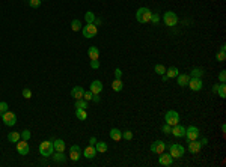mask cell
I'll list each match as a JSON object with an SVG mask.
<instances>
[{
    "mask_svg": "<svg viewBox=\"0 0 226 167\" xmlns=\"http://www.w3.org/2000/svg\"><path fill=\"white\" fill-rule=\"evenodd\" d=\"M151 15H152V11L149 8H139L136 12V20L142 24H145V23H149Z\"/></svg>",
    "mask_w": 226,
    "mask_h": 167,
    "instance_id": "6da1fadb",
    "label": "cell"
},
{
    "mask_svg": "<svg viewBox=\"0 0 226 167\" xmlns=\"http://www.w3.org/2000/svg\"><path fill=\"white\" fill-rule=\"evenodd\" d=\"M185 149L182 145H178V143H169V154L173 160H180L181 156L184 155Z\"/></svg>",
    "mask_w": 226,
    "mask_h": 167,
    "instance_id": "7a4b0ae2",
    "label": "cell"
},
{
    "mask_svg": "<svg viewBox=\"0 0 226 167\" xmlns=\"http://www.w3.org/2000/svg\"><path fill=\"white\" fill-rule=\"evenodd\" d=\"M54 152V148H53V142L51 140H44L41 142L39 145V154L42 156H51Z\"/></svg>",
    "mask_w": 226,
    "mask_h": 167,
    "instance_id": "3957f363",
    "label": "cell"
},
{
    "mask_svg": "<svg viewBox=\"0 0 226 167\" xmlns=\"http://www.w3.org/2000/svg\"><path fill=\"white\" fill-rule=\"evenodd\" d=\"M163 21H164L166 26L173 27V26H176V24H178V15H176L175 12H172V11L164 12V15H163Z\"/></svg>",
    "mask_w": 226,
    "mask_h": 167,
    "instance_id": "277c9868",
    "label": "cell"
},
{
    "mask_svg": "<svg viewBox=\"0 0 226 167\" xmlns=\"http://www.w3.org/2000/svg\"><path fill=\"white\" fill-rule=\"evenodd\" d=\"M164 121H166V123L170 125V126L178 125V123H180V114H178V111L169 110L166 114H164Z\"/></svg>",
    "mask_w": 226,
    "mask_h": 167,
    "instance_id": "5b68a950",
    "label": "cell"
},
{
    "mask_svg": "<svg viewBox=\"0 0 226 167\" xmlns=\"http://www.w3.org/2000/svg\"><path fill=\"white\" fill-rule=\"evenodd\" d=\"M199 135H201V131H199L198 126L190 125L189 128H185V135H184V137L187 139V142H190V140H198Z\"/></svg>",
    "mask_w": 226,
    "mask_h": 167,
    "instance_id": "8992f818",
    "label": "cell"
},
{
    "mask_svg": "<svg viewBox=\"0 0 226 167\" xmlns=\"http://www.w3.org/2000/svg\"><path fill=\"white\" fill-rule=\"evenodd\" d=\"M81 32H83V36H85L86 39H90V38L97 36V33H98V29H97V26L92 23V24H86V26L81 29Z\"/></svg>",
    "mask_w": 226,
    "mask_h": 167,
    "instance_id": "52a82bcc",
    "label": "cell"
},
{
    "mask_svg": "<svg viewBox=\"0 0 226 167\" xmlns=\"http://www.w3.org/2000/svg\"><path fill=\"white\" fill-rule=\"evenodd\" d=\"M2 121L3 123L6 125V126H14L15 123H17V116H15V113H12V111H6V113H3L2 114Z\"/></svg>",
    "mask_w": 226,
    "mask_h": 167,
    "instance_id": "ba28073f",
    "label": "cell"
},
{
    "mask_svg": "<svg viewBox=\"0 0 226 167\" xmlns=\"http://www.w3.org/2000/svg\"><path fill=\"white\" fill-rule=\"evenodd\" d=\"M166 148H167V145L163 142V140H155L152 145H151V152H154V154H161V152H164L166 151Z\"/></svg>",
    "mask_w": 226,
    "mask_h": 167,
    "instance_id": "9c48e42d",
    "label": "cell"
},
{
    "mask_svg": "<svg viewBox=\"0 0 226 167\" xmlns=\"http://www.w3.org/2000/svg\"><path fill=\"white\" fill-rule=\"evenodd\" d=\"M17 152L20 154V155H27L29 154V151H30V148H29V143H27V140H18L17 143Z\"/></svg>",
    "mask_w": 226,
    "mask_h": 167,
    "instance_id": "30bf717a",
    "label": "cell"
},
{
    "mask_svg": "<svg viewBox=\"0 0 226 167\" xmlns=\"http://www.w3.org/2000/svg\"><path fill=\"white\" fill-rule=\"evenodd\" d=\"M190 89L193 90V92H199V90L203 88V83L201 78H194V77H190V80H189V84H187Z\"/></svg>",
    "mask_w": 226,
    "mask_h": 167,
    "instance_id": "8fae6325",
    "label": "cell"
},
{
    "mask_svg": "<svg viewBox=\"0 0 226 167\" xmlns=\"http://www.w3.org/2000/svg\"><path fill=\"white\" fill-rule=\"evenodd\" d=\"M158 164H160V166H164V167H169L173 164V158L170 156V154L161 152L160 156H158Z\"/></svg>",
    "mask_w": 226,
    "mask_h": 167,
    "instance_id": "7c38bea8",
    "label": "cell"
},
{
    "mask_svg": "<svg viewBox=\"0 0 226 167\" xmlns=\"http://www.w3.org/2000/svg\"><path fill=\"white\" fill-rule=\"evenodd\" d=\"M80 156H81V148L79 145H72L69 149V158L72 161H79Z\"/></svg>",
    "mask_w": 226,
    "mask_h": 167,
    "instance_id": "4fadbf2b",
    "label": "cell"
},
{
    "mask_svg": "<svg viewBox=\"0 0 226 167\" xmlns=\"http://www.w3.org/2000/svg\"><path fill=\"white\" fill-rule=\"evenodd\" d=\"M170 134L172 135H175V137H184L185 135V126H182V125H173L172 126V130H170Z\"/></svg>",
    "mask_w": 226,
    "mask_h": 167,
    "instance_id": "5bb4252c",
    "label": "cell"
},
{
    "mask_svg": "<svg viewBox=\"0 0 226 167\" xmlns=\"http://www.w3.org/2000/svg\"><path fill=\"white\" fill-rule=\"evenodd\" d=\"M201 149H202V145H201L199 140H190L189 142V152L190 154H198V152H201Z\"/></svg>",
    "mask_w": 226,
    "mask_h": 167,
    "instance_id": "9a60e30c",
    "label": "cell"
},
{
    "mask_svg": "<svg viewBox=\"0 0 226 167\" xmlns=\"http://www.w3.org/2000/svg\"><path fill=\"white\" fill-rule=\"evenodd\" d=\"M81 155H85L86 158H89V160L95 158V155H97V149H95V146L89 145L88 148H85V151H81Z\"/></svg>",
    "mask_w": 226,
    "mask_h": 167,
    "instance_id": "2e32d148",
    "label": "cell"
},
{
    "mask_svg": "<svg viewBox=\"0 0 226 167\" xmlns=\"http://www.w3.org/2000/svg\"><path fill=\"white\" fill-rule=\"evenodd\" d=\"M83 95H85V89H83L81 86H74L72 90H71V96H72L74 100H81Z\"/></svg>",
    "mask_w": 226,
    "mask_h": 167,
    "instance_id": "e0dca14e",
    "label": "cell"
},
{
    "mask_svg": "<svg viewBox=\"0 0 226 167\" xmlns=\"http://www.w3.org/2000/svg\"><path fill=\"white\" fill-rule=\"evenodd\" d=\"M101 90H102V83L100 80H93V81L90 83V92H92L93 95L101 93Z\"/></svg>",
    "mask_w": 226,
    "mask_h": 167,
    "instance_id": "ac0fdd59",
    "label": "cell"
},
{
    "mask_svg": "<svg viewBox=\"0 0 226 167\" xmlns=\"http://www.w3.org/2000/svg\"><path fill=\"white\" fill-rule=\"evenodd\" d=\"M109 135H110V139L115 140V142H119V140L122 139V133H121V130H118V128H112L110 133H109Z\"/></svg>",
    "mask_w": 226,
    "mask_h": 167,
    "instance_id": "d6986e66",
    "label": "cell"
},
{
    "mask_svg": "<svg viewBox=\"0 0 226 167\" xmlns=\"http://www.w3.org/2000/svg\"><path fill=\"white\" fill-rule=\"evenodd\" d=\"M176 78H178V84H180L181 88H185L187 84H189V80H190V75H187V74H178L176 75Z\"/></svg>",
    "mask_w": 226,
    "mask_h": 167,
    "instance_id": "ffe728a7",
    "label": "cell"
},
{
    "mask_svg": "<svg viewBox=\"0 0 226 167\" xmlns=\"http://www.w3.org/2000/svg\"><path fill=\"white\" fill-rule=\"evenodd\" d=\"M53 148H54V151H56V152H63V151H65V142H63V140H60V139L53 140Z\"/></svg>",
    "mask_w": 226,
    "mask_h": 167,
    "instance_id": "44dd1931",
    "label": "cell"
},
{
    "mask_svg": "<svg viewBox=\"0 0 226 167\" xmlns=\"http://www.w3.org/2000/svg\"><path fill=\"white\" fill-rule=\"evenodd\" d=\"M88 56H89L90 60L98 59V57H100V50H98L97 47H89V50H88Z\"/></svg>",
    "mask_w": 226,
    "mask_h": 167,
    "instance_id": "7402d4cb",
    "label": "cell"
},
{
    "mask_svg": "<svg viewBox=\"0 0 226 167\" xmlns=\"http://www.w3.org/2000/svg\"><path fill=\"white\" fill-rule=\"evenodd\" d=\"M178 74H180L178 68H176V66H170L169 69H166V74H164V75H166L167 78H175Z\"/></svg>",
    "mask_w": 226,
    "mask_h": 167,
    "instance_id": "603a6c76",
    "label": "cell"
},
{
    "mask_svg": "<svg viewBox=\"0 0 226 167\" xmlns=\"http://www.w3.org/2000/svg\"><path fill=\"white\" fill-rule=\"evenodd\" d=\"M20 139H21V134L18 133V131H12V133L8 134V140H9L11 143H17Z\"/></svg>",
    "mask_w": 226,
    "mask_h": 167,
    "instance_id": "cb8c5ba5",
    "label": "cell"
},
{
    "mask_svg": "<svg viewBox=\"0 0 226 167\" xmlns=\"http://www.w3.org/2000/svg\"><path fill=\"white\" fill-rule=\"evenodd\" d=\"M76 118L79 121H86L88 119V113L85 109H76Z\"/></svg>",
    "mask_w": 226,
    "mask_h": 167,
    "instance_id": "d4e9b609",
    "label": "cell"
},
{
    "mask_svg": "<svg viewBox=\"0 0 226 167\" xmlns=\"http://www.w3.org/2000/svg\"><path fill=\"white\" fill-rule=\"evenodd\" d=\"M122 88H124V84H122L121 78H115V80H113V83H112V89L115 90V92H121Z\"/></svg>",
    "mask_w": 226,
    "mask_h": 167,
    "instance_id": "484cf974",
    "label": "cell"
},
{
    "mask_svg": "<svg viewBox=\"0 0 226 167\" xmlns=\"http://www.w3.org/2000/svg\"><path fill=\"white\" fill-rule=\"evenodd\" d=\"M95 149H97V152H101V154H104V152H106V151H107V148H109V146H107V143H106V142H97V143H95Z\"/></svg>",
    "mask_w": 226,
    "mask_h": 167,
    "instance_id": "4316f807",
    "label": "cell"
},
{
    "mask_svg": "<svg viewBox=\"0 0 226 167\" xmlns=\"http://www.w3.org/2000/svg\"><path fill=\"white\" fill-rule=\"evenodd\" d=\"M205 74V71L201 69V68H193L192 72H190V77H194V78H201Z\"/></svg>",
    "mask_w": 226,
    "mask_h": 167,
    "instance_id": "83f0119b",
    "label": "cell"
},
{
    "mask_svg": "<svg viewBox=\"0 0 226 167\" xmlns=\"http://www.w3.org/2000/svg\"><path fill=\"white\" fill-rule=\"evenodd\" d=\"M95 14L92 11H88L86 12V15H85V20H86V24H92V23H95Z\"/></svg>",
    "mask_w": 226,
    "mask_h": 167,
    "instance_id": "f1b7e54d",
    "label": "cell"
},
{
    "mask_svg": "<svg viewBox=\"0 0 226 167\" xmlns=\"http://www.w3.org/2000/svg\"><path fill=\"white\" fill-rule=\"evenodd\" d=\"M217 93L220 98H226V84L225 83H220L219 88H217Z\"/></svg>",
    "mask_w": 226,
    "mask_h": 167,
    "instance_id": "f546056e",
    "label": "cell"
},
{
    "mask_svg": "<svg viewBox=\"0 0 226 167\" xmlns=\"http://www.w3.org/2000/svg\"><path fill=\"white\" fill-rule=\"evenodd\" d=\"M76 109H88V101L85 100V98H81V100H76V105H74Z\"/></svg>",
    "mask_w": 226,
    "mask_h": 167,
    "instance_id": "4dcf8cb0",
    "label": "cell"
},
{
    "mask_svg": "<svg viewBox=\"0 0 226 167\" xmlns=\"http://www.w3.org/2000/svg\"><path fill=\"white\" fill-rule=\"evenodd\" d=\"M71 29H72V32H79L81 29V21L80 20H72L71 21Z\"/></svg>",
    "mask_w": 226,
    "mask_h": 167,
    "instance_id": "1f68e13d",
    "label": "cell"
},
{
    "mask_svg": "<svg viewBox=\"0 0 226 167\" xmlns=\"http://www.w3.org/2000/svg\"><path fill=\"white\" fill-rule=\"evenodd\" d=\"M215 59H217V62L223 63V62L226 60V51H222V50H220V51L215 54Z\"/></svg>",
    "mask_w": 226,
    "mask_h": 167,
    "instance_id": "d6a6232c",
    "label": "cell"
},
{
    "mask_svg": "<svg viewBox=\"0 0 226 167\" xmlns=\"http://www.w3.org/2000/svg\"><path fill=\"white\" fill-rule=\"evenodd\" d=\"M154 71L157 72L158 75H164V74H166V66H163V65H155V66H154Z\"/></svg>",
    "mask_w": 226,
    "mask_h": 167,
    "instance_id": "836d02e7",
    "label": "cell"
},
{
    "mask_svg": "<svg viewBox=\"0 0 226 167\" xmlns=\"http://www.w3.org/2000/svg\"><path fill=\"white\" fill-rule=\"evenodd\" d=\"M53 160H54L56 163H59V161L63 163V161H65V155H63V152H56V154L53 155Z\"/></svg>",
    "mask_w": 226,
    "mask_h": 167,
    "instance_id": "e575fe53",
    "label": "cell"
},
{
    "mask_svg": "<svg viewBox=\"0 0 226 167\" xmlns=\"http://www.w3.org/2000/svg\"><path fill=\"white\" fill-rule=\"evenodd\" d=\"M8 109H9V105H8V102H5V101H2V102H0V116H2L3 113H6V111H8Z\"/></svg>",
    "mask_w": 226,
    "mask_h": 167,
    "instance_id": "d590c367",
    "label": "cell"
},
{
    "mask_svg": "<svg viewBox=\"0 0 226 167\" xmlns=\"http://www.w3.org/2000/svg\"><path fill=\"white\" fill-rule=\"evenodd\" d=\"M158 21H160V15H158L157 12H152V15H151V20H149V23H152V24H158Z\"/></svg>",
    "mask_w": 226,
    "mask_h": 167,
    "instance_id": "8d00e7d4",
    "label": "cell"
},
{
    "mask_svg": "<svg viewBox=\"0 0 226 167\" xmlns=\"http://www.w3.org/2000/svg\"><path fill=\"white\" fill-rule=\"evenodd\" d=\"M21 93H23V96H24L26 100H30V98H32V90L27 89V88H24Z\"/></svg>",
    "mask_w": 226,
    "mask_h": 167,
    "instance_id": "74e56055",
    "label": "cell"
},
{
    "mask_svg": "<svg viewBox=\"0 0 226 167\" xmlns=\"http://www.w3.org/2000/svg\"><path fill=\"white\" fill-rule=\"evenodd\" d=\"M170 130H172V126L167 125V123H164V125L161 126V133L166 134V135H169V134H170Z\"/></svg>",
    "mask_w": 226,
    "mask_h": 167,
    "instance_id": "f35d334b",
    "label": "cell"
},
{
    "mask_svg": "<svg viewBox=\"0 0 226 167\" xmlns=\"http://www.w3.org/2000/svg\"><path fill=\"white\" fill-rule=\"evenodd\" d=\"M122 139H125V140H131V139H133V131H130V130L124 131V133H122Z\"/></svg>",
    "mask_w": 226,
    "mask_h": 167,
    "instance_id": "ab89813d",
    "label": "cell"
},
{
    "mask_svg": "<svg viewBox=\"0 0 226 167\" xmlns=\"http://www.w3.org/2000/svg\"><path fill=\"white\" fill-rule=\"evenodd\" d=\"M41 3H42V0H29V5H30L32 8H39Z\"/></svg>",
    "mask_w": 226,
    "mask_h": 167,
    "instance_id": "60d3db41",
    "label": "cell"
},
{
    "mask_svg": "<svg viewBox=\"0 0 226 167\" xmlns=\"http://www.w3.org/2000/svg\"><path fill=\"white\" fill-rule=\"evenodd\" d=\"M21 137H23V140H29L30 137H32V134H30V131L29 130H24V131H21Z\"/></svg>",
    "mask_w": 226,
    "mask_h": 167,
    "instance_id": "b9f144b4",
    "label": "cell"
},
{
    "mask_svg": "<svg viewBox=\"0 0 226 167\" xmlns=\"http://www.w3.org/2000/svg\"><path fill=\"white\" fill-rule=\"evenodd\" d=\"M90 68H92V69H98V68H100V62H98V59L90 60Z\"/></svg>",
    "mask_w": 226,
    "mask_h": 167,
    "instance_id": "7bdbcfd3",
    "label": "cell"
},
{
    "mask_svg": "<svg viewBox=\"0 0 226 167\" xmlns=\"http://www.w3.org/2000/svg\"><path fill=\"white\" fill-rule=\"evenodd\" d=\"M219 81H220V83H225L226 81V71L225 69L220 71V74H219Z\"/></svg>",
    "mask_w": 226,
    "mask_h": 167,
    "instance_id": "ee69618b",
    "label": "cell"
},
{
    "mask_svg": "<svg viewBox=\"0 0 226 167\" xmlns=\"http://www.w3.org/2000/svg\"><path fill=\"white\" fill-rule=\"evenodd\" d=\"M92 96H93V93H92L90 90H88V92H85V95H83V98H85L86 101H90V100H92Z\"/></svg>",
    "mask_w": 226,
    "mask_h": 167,
    "instance_id": "f6af8a7d",
    "label": "cell"
},
{
    "mask_svg": "<svg viewBox=\"0 0 226 167\" xmlns=\"http://www.w3.org/2000/svg\"><path fill=\"white\" fill-rule=\"evenodd\" d=\"M122 77V71H121V68H116L115 69V78H121Z\"/></svg>",
    "mask_w": 226,
    "mask_h": 167,
    "instance_id": "bcb514c9",
    "label": "cell"
},
{
    "mask_svg": "<svg viewBox=\"0 0 226 167\" xmlns=\"http://www.w3.org/2000/svg\"><path fill=\"white\" fill-rule=\"evenodd\" d=\"M199 142H201V145H202V148H203V146H206V145H208V139H206V137H203V139H201Z\"/></svg>",
    "mask_w": 226,
    "mask_h": 167,
    "instance_id": "7dc6e473",
    "label": "cell"
},
{
    "mask_svg": "<svg viewBox=\"0 0 226 167\" xmlns=\"http://www.w3.org/2000/svg\"><path fill=\"white\" fill-rule=\"evenodd\" d=\"M89 143H90V145H95V143H97V139H95V137H90Z\"/></svg>",
    "mask_w": 226,
    "mask_h": 167,
    "instance_id": "c3c4849f",
    "label": "cell"
},
{
    "mask_svg": "<svg viewBox=\"0 0 226 167\" xmlns=\"http://www.w3.org/2000/svg\"><path fill=\"white\" fill-rule=\"evenodd\" d=\"M92 101H95V102H100V96H98V95H93V96H92Z\"/></svg>",
    "mask_w": 226,
    "mask_h": 167,
    "instance_id": "681fc988",
    "label": "cell"
},
{
    "mask_svg": "<svg viewBox=\"0 0 226 167\" xmlns=\"http://www.w3.org/2000/svg\"><path fill=\"white\" fill-rule=\"evenodd\" d=\"M222 133H223V134L226 133V125H225V123H222Z\"/></svg>",
    "mask_w": 226,
    "mask_h": 167,
    "instance_id": "f907efd6",
    "label": "cell"
},
{
    "mask_svg": "<svg viewBox=\"0 0 226 167\" xmlns=\"http://www.w3.org/2000/svg\"><path fill=\"white\" fill-rule=\"evenodd\" d=\"M217 88H219V84H214L213 86V92H217Z\"/></svg>",
    "mask_w": 226,
    "mask_h": 167,
    "instance_id": "816d5d0a",
    "label": "cell"
}]
</instances>
